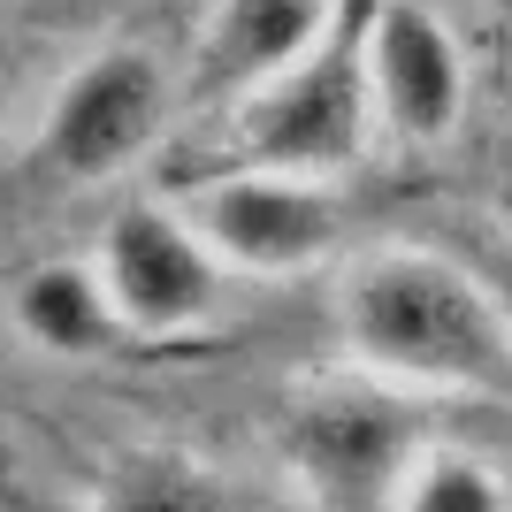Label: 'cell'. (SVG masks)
<instances>
[{
    "label": "cell",
    "mask_w": 512,
    "mask_h": 512,
    "mask_svg": "<svg viewBox=\"0 0 512 512\" xmlns=\"http://www.w3.org/2000/svg\"><path fill=\"white\" fill-rule=\"evenodd\" d=\"M337 352L398 398L512 413V306L436 245H367L337 268Z\"/></svg>",
    "instance_id": "1"
},
{
    "label": "cell",
    "mask_w": 512,
    "mask_h": 512,
    "mask_svg": "<svg viewBox=\"0 0 512 512\" xmlns=\"http://www.w3.org/2000/svg\"><path fill=\"white\" fill-rule=\"evenodd\" d=\"M367 0H352L337 31L291 62L283 77L253 85L230 100V146L237 161L260 169H306V176H344L375 138V100H367V62H360Z\"/></svg>",
    "instance_id": "2"
},
{
    "label": "cell",
    "mask_w": 512,
    "mask_h": 512,
    "mask_svg": "<svg viewBox=\"0 0 512 512\" xmlns=\"http://www.w3.org/2000/svg\"><path fill=\"white\" fill-rule=\"evenodd\" d=\"M176 207L192 214V230L207 237V253L230 276H268V283L329 268L344 253V230H352L344 176L260 169V161H237V169L192 184Z\"/></svg>",
    "instance_id": "3"
},
{
    "label": "cell",
    "mask_w": 512,
    "mask_h": 512,
    "mask_svg": "<svg viewBox=\"0 0 512 512\" xmlns=\"http://www.w3.org/2000/svg\"><path fill=\"white\" fill-rule=\"evenodd\" d=\"M413 451H421L413 398L367 383V375L360 390L299 398L276 436V459L291 474V490L306 497V512H390V490H398Z\"/></svg>",
    "instance_id": "4"
},
{
    "label": "cell",
    "mask_w": 512,
    "mask_h": 512,
    "mask_svg": "<svg viewBox=\"0 0 512 512\" xmlns=\"http://www.w3.org/2000/svg\"><path fill=\"white\" fill-rule=\"evenodd\" d=\"M92 268H100L107 299H115L123 337H146V344H184L199 329H214V314L230 299V268L207 253V237L192 230V214L176 199L115 207Z\"/></svg>",
    "instance_id": "5"
},
{
    "label": "cell",
    "mask_w": 512,
    "mask_h": 512,
    "mask_svg": "<svg viewBox=\"0 0 512 512\" xmlns=\"http://www.w3.org/2000/svg\"><path fill=\"white\" fill-rule=\"evenodd\" d=\"M176 115V85L146 46H100L69 69L39 123V161L69 184H107L138 169Z\"/></svg>",
    "instance_id": "6"
},
{
    "label": "cell",
    "mask_w": 512,
    "mask_h": 512,
    "mask_svg": "<svg viewBox=\"0 0 512 512\" xmlns=\"http://www.w3.org/2000/svg\"><path fill=\"white\" fill-rule=\"evenodd\" d=\"M367 62V100H375V130H390L398 146H451L467 123V46L428 0H367L360 31Z\"/></svg>",
    "instance_id": "7"
},
{
    "label": "cell",
    "mask_w": 512,
    "mask_h": 512,
    "mask_svg": "<svg viewBox=\"0 0 512 512\" xmlns=\"http://www.w3.org/2000/svg\"><path fill=\"white\" fill-rule=\"evenodd\" d=\"M352 0H214L207 31H199V85L230 107L253 85L283 77L291 62H306Z\"/></svg>",
    "instance_id": "8"
},
{
    "label": "cell",
    "mask_w": 512,
    "mask_h": 512,
    "mask_svg": "<svg viewBox=\"0 0 512 512\" xmlns=\"http://www.w3.org/2000/svg\"><path fill=\"white\" fill-rule=\"evenodd\" d=\"M8 321H16L23 344H39L54 360H100L115 344H130L92 260H46V268H31L16 283V299H8Z\"/></svg>",
    "instance_id": "9"
},
{
    "label": "cell",
    "mask_w": 512,
    "mask_h": 512,
    "mask_svg": "<svg viewBox=\"0 0 512 512\" xmlns=\"http://www.w3.org/2000/svg\"><path fill=\"white\" fill-rule=\"evenodd\" d=\"M390 512H512V482L459 444H421L390 490Z\"/></svg>",
    "instance_id": "10"
},
{
    "label": "cell",
    "mask_w": 512,
    "mask_h": 512,
    "mask_svg": "<svg viewBox=\"0 0 512 512\" xmlns=\"http://www.w3.org/2000/svg\"><path fill=\"white\" fill-rule=\"evenodd\" d=\"M100 512H237V505L192 459H138V467L115 474V490L100 497Z\"/></svg>",
    "instance_id": "11"
},
{
    "label": "cell",
    "mask_w": 512,
    "mask_h": 512,
    "mask_svg": "<svg viewBox=\"0 0 512 512\" xmlns=\"http://www.w3.org/2000/svg\"><path fill=\"white\" fill-rule=\"evenodd\" d=\"M497 222H505V237H512V184H505V199H497Z\"/></svg>",
    "instance_id": "12"
},
{
    "label": "cell",
    "mask_w": 512,
    "mask_h": 512,
    "mask_svg": "<svg viewBox=\"0 0 512 512\" xmlns=\"http://www.w3.org/2000/svg\"><path fill=\"white\" fill-rule=\"evenodd\" d=\"M0 107H8V69H0Z\"/></svg>",
    "instance_id": "13"
},
{
    "label": "cell",
    "mask_w": 512,
    "mask_h": 512,
    "mask_svg": "<svg viewBox=\"0 0 512 512\" xmlns=\"http://www.w3.org/2000/svg\"><path fill=\"white\" fill-rule=\"evenodd\" d=\"M497 8H512V0H497Z\"/></svg>",
    "instance_id": "14"
},
{
    "label": "cell",
    "mask_w": 512,
    "mask_h": 512,
    "mask_svg": "<svg viewBox=\"0 0 512 512\" xmlns=\"http://www.w3.org/2000/svg\"><path fill=\"white\" fill-rule=\"evenodd\" d=\"M505 306H512V299H505Z\"/></svg>",
    "instance_id": "15"
}]
</instances>
